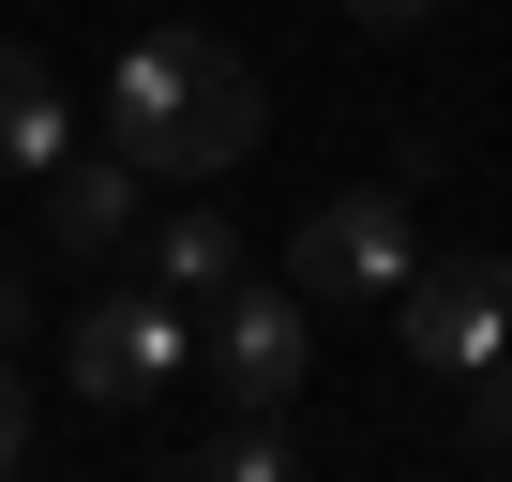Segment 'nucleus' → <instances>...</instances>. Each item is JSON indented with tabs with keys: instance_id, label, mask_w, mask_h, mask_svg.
Instances as JSON below:
<instances>
[{
	"instance_id": "1",
	"label": "nucleus",
	"mask_w": 512,
	"mask_h": 482,
	"mask_svg": "<svg viewBox=\"0 0 512 482\" xmlns=\"http://www.w3.org/2000/svg\"><path fill=\"white\" fill-rule=\"evenodd\" d=\"M106 121H121L106 151H136V181H226L256 136H272V91H256V61H241L226 31L166 16V31H136V46H121Z\"/></svg>"
},
{
	"instance_id": "2",
	"label": "nucleus",
	"mask_w": 512,
	"mask_h": 482,
	"mask_svg": "<svg viewBox=\"0 0 512 482\" xmlns=\"http://www.w3.org/2000/svg\"><path fill=\"white\" fill-rule=\"evenodd\" d=\"M407 272H422V241H407V196L392 181H347V196H317L287 226V287L302 302H392Z\"/></svg>"
},
{
	"instance_id": "3",
	"label": "nucleus",
	"mask_w": 512,
	"mask_h": 482,
	"mask_svg": "<svg viewBox=\"0 0 512 482\" xmlns=\"http://www.w3.org/2000/svg\"><path fill=\"white\" fill-rule=\"evenodd\" d=\"M392 332H407V362L482 377V362L512 347V257H422V272L392 287Z\"/></svg>"
},
{
	"instance_id": "4",
	"label": "nucleus",
	"mask_w": 512,
	"mask_h": 482,
	"mask_svg": "<svg viewBox=\"0 0 512 482\" xmlns=\"http://www.w3.org/2000/svg\"><path fill=\"white\" fill-rule=\"evenodd\" d=\"M181 362H196V332H181L166 287H106V302L76 317V392H91V407H151Z\"/></svg>"
},
{
	"instance_id": "5",
	"label": "nucleus",
	"mask_w": 512,
	"mask_h": 482,
	"mask_svg": "<svg viewBox=\"0 0 512 482\" xmlns=\"http://www.w3.org/2000/svg\"><path fill=\"white\" fill-rule=\"evenodd\" d=\"M302 362H317V302H302V287H226V302H211V377H226V407H287Z\"/></svg>"
},
{
	"instance_id": "6",
	"label": "nucleus",
	"mask_w": 512,
	"mask_h": 482,
	"mask_svg": "<svg viewBox=\"0 0 512 482\" xmlns=\"http://www.w3.org/2000/svg\"><path fill=\"white\" fill-rule=\"evenodd\" d=\"M76 151V106H61V61L46 46H0V181H46Z\"/></svg>"
},
{
	"instance_id": "7",
	"label": "nucleus",
	"mask_w": 512,
	"mask_h": 482,
	"mask_svg": "<svg viewBox=\"0 0 512 482\" xmlns=\"http://www.w3.org/2000/svg\"><path fill=\"white\" fill-rule=\"evenodd\" d=\"M121 226H136V151H61L46 166V241L61 257H106Z\"/></svg>"
},
{
	"instance_id": "8",
	"label": "nucleus",
	"mask_w": 512,
	"mask_h": 482,
	"mask_svg": "<svg viewBox=\"0 0 512 482\" xmlns=\"http://www.w3.org/2000/svg\"><path fill=\"white\" fill-rule=\"evenodd\" d=\"M241 257H256V241H241L226 211H166V226H151V287H166V302H226Z\"/></svg>"
},
{
	"instance_id": "9",
	"label": "nucleus",
	"mask_w": 512,
	"mask_h": 482,
	"mask_svg": "<svg viewBox=\"0 0 512 482\" xmlns=\"http://www.w3.org/2000/svg\"><path fill=\"white\" fill-rule=\"evenodd\" d=\"M166 482H302V467H287V437H272V407H241V437H211V452H181Z\"/></svg>"
},
{
	"instance_id": "10",
	"label": "nucleus",
	"mask_w": 512,
	"mask_h": 482,
	"mask_svg": "<svg viewBox=\"0 0 512 482\" xmlns=\"http://www.w3.org/2000/svg\"><path fill=\"white\" fill-rule=\"evenodd\" d=\"M467 437H482V452H512V347L467 377Z\"/></svg>"
},
{
	"instance_id": "11",
	"label": "nucleus",
	"mask_w": 512,
	"mask_h": 482,
	"mask_svg": "<svg viewBox=\"0 0 512 482\" xmlns=\"http://www.w3.org/2000/svg\"><path fill=\"white\" fill-rule=\"evenodd\" d=\"M31 467V392H16V362H0V482Z\"/></svg>"
},
{
	"instance_id": "12",
	"label": "nucleus",
	"mask_w": 512,
	"mask_h": 482,
	"mask_svg": "<svg viewBox=\"0 0 512 482\" xmlns=\"http://www.w3.org/2000/svg\"><path fill=\"white\" fill-rule=\"evenodd\" d=\"M347 16H362V31H422V16H437V0H347Z\"/></svg>"
},
{
	"instance_id": "13",
	"label": "nucleus",
	"mask_w": 512,
	"mask_h": 482,
	"mask_svg": "<svg viewBox=\"0 0 512 482\" xmlns=\"http://www.w3.org/2000/svg\"><path fill=\"white\" fill-rule=\"evenodd\" d=\"M16 332H31V287H16V272H0V347H16Z\"/></svg>"
}]
</instances>
